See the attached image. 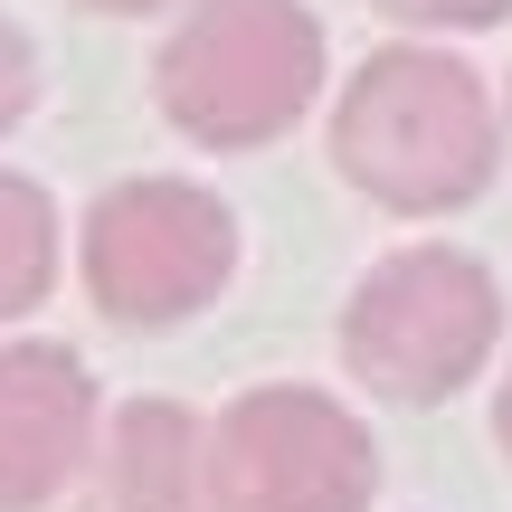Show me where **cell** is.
<instances>
[{
	"label": "cell",
	"mask_w": 512,
	"mask_h": 512,
	"mask_svg": "<svg viewBox=\"0 0 512 512\" xmlns=\"http://www.w3.org/2000/svg\"><path fill=\"white\" fill-rule=\"evenodd\" d=\"M370 10L408 19V29H494L512 19V0H370Z\"/></svg>",
	"instance_id": "9"
},
{
	"label": "cell",
	"mask_w": 512,
	"mask_h": 512,
	"mask_svg": "<svg viewBox=\"0 0 512 512\" xmlns=\"http://www.w3.org/2000/svg\"><path fill=\"white\" fill-rule=\"evenodd\" d=\"M332 162H342V181L361 190V200L399 209V219L465 209L503 162L494 95L446 48H380V57H361V76L342 86Z\"/></svg>",
	"instance_id": "1"
},
{
	"label": "cell",
	"mask_w": 512,
	"mask_h": 512,
	"mask_svg": "<svg viewBox=\"0 0 512 512\" xmlns=\"http://www.w3.org/2000/svg\"><path fill=\"white\" fill-rule=\"evenodd\" d=\"M494 427H503V446H512V370H503V399H494Z\"/></svg>",
	"instance_id": "11"
},
{
	"label": "cell",
	"mask_w": 512,
	"mask_h": 512,
	"mask_svg": "<svg viewBox=\"0 0 512 512\" xmlns=\"http://www.w3.org/2000/svg\"><path fill=\"white\" fill-rule=\"evenodd\" d=\"M48 275H57V209L38 181L0 171V323H19L48 294Z\"/></svg>",
	"instance_id": "8"
},
{
	"label": "cell",
	"mask_w": 512,
	"mask_h": 512,
	"mask_svg": "<svg viewBox=\"0 0 512 512\" xmlns=\"http://www.w3.org/2000/svg\"><path fill=\"white\" fill-rule=\"evenodd\" d=\"M86 10H114V19H133V10H162V0H86Z\"/></svg>",
	"instance_id": "12"
},
{
	"label": "cell",
	"mask_w": 512,
	"mask_h": 512,
	"mask_svg": "<svg viewBox=\"0 0 512 512\" xmlns=\"http://www.w3.org/2000/svg\"><path fill=\"white\" fill-rule=\"evenodd\" d=\"M95 456V380L57 342L0 351V512L57 503Z\"/></svg>",
	"instance_id": "6"
},
{
	"label": "cell",
	"mask_w": 512,
	"mask_h": 512,
	"mask_svg": "<svg viewBox=\"0 0 512 512\" xmlns=\"http://www.w3.org/2000/svg\"><path fill=\"white\" fill-rule=\"evenodd\" d=\"M29 105H38V48L10 29V19H0V133H10Z\"/></svg>",
	"instance_id": "10"
},
{
	"label": "cell",
	"mask_w": 512,
	"mask_h": 512,
	"mask_svg": "<svg viewBox=\"0 0 512 512\" xmlns=\"http://www.w3.org/2000/svg\"><path fill=\"white\" fill-rule=\"evenodd\" d=\"M494 332H503V294L465 247H399L389 266L361 275V294L342 313L351 370L399 408L456 399L494 361Z\"/></svg>",
	"instance_id": "3"
},
{
	"label": "cell",
	"mask_w": 512,
	"mask_h": 512,
	"mask_svg": "<svg viewBox=\"0 0 512 512\" xmlns=\"http://www.w3.org/2000/svg\"><path fill=\"white\" fill-rule=\"evenodd\" d=\"M238 266V219L190 181H114L86 209V294L105 323H190Z\"/></svg>",
	"instance_id": "4"
},
{
	"label": "cell",
	"mask_w": 512,
	"mask_h": 512,
	"mask_svg": "<svg viewBox=\"0 0 512 512\" xmlns=\"http://www.w3.org/2000/svg\"><path fill=\"white\" fill-rule=\"evenodd\" d=\"M86 512H219L200 418L171 399L114 408V427L86 456Z\"/></svg>",
	"instance_id": "7"
},
{
	"label": "cell",
	"mask_w": 512,
	"mask_h": 512,
	"mask_svg": "<svg viewBox=\"0 0 512 512\" xmlns=\"http://www.w3.org/2000/svg\"><path fill=\"white\" fill-rule=\"evenodd\" d=\"M380 465L342 399L323 389H247L209 427V494L219 512H361Z\"/></svg>",
	"instance_id": "5"
},
{
	"label": "cell",
	"mask_w": 512,
	"mask_h": 512,
	"mask_svg": "<svg viewBox=\"0 0 512 512\" xmlns=\"http://www.w3.org/2000/svg\"><path fill=\"white\" fill-rule=\"evenodd\" d=\"M162 114L209 152H256L323 95V19L304 0H200L152 67Z\"/></svg>",
	"instance_id": "2"
}]
</instances>
